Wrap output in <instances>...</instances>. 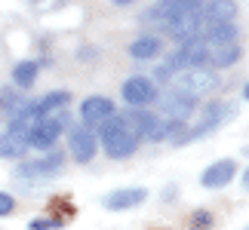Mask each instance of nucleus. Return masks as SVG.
Masks as SVG:
<instances>
[{"label":"nucleus","instance_id":"obj_18","mask_svg":"<svg viewBox=\"0 0 249 230\" xmlns=\"http://www.w3.org/2000/svg\"><path fill=\"white\" fill-rule=\"evenodd\" d=\"M213 55V68H228V65H234L237 59H240V43H225V46H218V49L209 52Z\"/></svg>","mask_w":249,"mask_h":230},{"label":"nucleus","instance_id":"obj_21","mask_svg":"<svg viewBox=\"0 0 249 230\" xmlns=\"http://www.w3.org/2000/svg\"><path fill=\"white\" fill-rule=\"evenodd\" d=\"M16 209V199L9 197V194H3V190H0V218H6L9 212H13Z\"/></svg>","mask_w":249,"mask_h":230},{"label":"nucleus","instance_id":"obj_1","mask_svg":"<svg viewBox=\"0 0 249 230\" xmlns=\"http://www.w3.org/2000/svg\"><path fill=\"white\" fill-rule=\"evenodd\" d=\"M99 129H102L99 141H102V148H105V153H108L111 160H126L129 153L139 148V135L123 123L120 114H111Z\"/></svg>","mask_w":249,"mask_h":230},{"label":"nucleus","instance_id":"obj_23","mask_svg":"<svg viewBox=\"0 0 249 230\" xmlns=\"http://www.w3.org/2000/svg\"><path fill=\"white\" fill-rule=\"evenodd\" d=\"M243 190H249V169H246V175H243Z\"/></svg>","mask_w":249,"mask_h":230},{"label":"nucleus","instance_id":"obj_7","mask_svg":"<svg viewBox=\"0 0 249 230\" xmlns=\"http://www.w3.org/2000/svg\"><path fill=\"white\" fill-rule=\"evenodd\" d=\"M111 114H114V101L105 99V95H89V99H83V104H80V120H83V126H89V129L102 126Z\"/></svg>","mask_w":249,"mask_h":230},{"label":"nucleus","instance_id":"obj_25","mask_svg":"<svg viewBox=\"0 0 249 230\" xmlns=\"http://www.w3.org/2000/svg\"><path fill=\"white\" fill-rule=\"evenodd\" d=\"M243 99H246V101H249V83H246V89H243Z\"/></svg>","mask_w":249,"mask_h":230},{"label":"nucleus","instance_id":"obj_11","mask_svg":"<svg viewBox=\"0 0 249 230\" xmlns=\"http://www.w3.org/2000/svg\"><path fill=\"white\" fill-rule=\"evenodd\" d=\"M68 148H71V157L77 160V163H89V160L95 157V135H92V129H89V126L71 129Z\"/></svg>","mask_w":249,"mask_h":230},{"label":"nucleus","instance_id":"obj_24","mask_svg":"<svg viewBox=\"0 0 249 230\" xmlns=\"http://www.w3.org/2000/svg\"><path fill=\"white\" fill-rule=\"evenodd\" d=\"M114 3H117V6H126V3H132V0H114Z\"/></svg>","mask_w":249,"mask_h":230},{"label":"nucleus","instance_id":"obj_9","mask_svg":"<svg viewBox=\"0 0 249 230\" xmlns=\"http://www.w3.org/2000/svg\"><path fill=\"white\" fill-rule=\"evenodd\" d=\"M62 163H65L62 150H50V157L34 160V163H22L16 172H18V178H50L62 169Z\"/></svg>","mask_w":249,"mask_h":230},{"label":"nucleus","instance_id":"obj_8","mask_svg":"<svg viewBox=\"0 0 249 230\" xmlns=\"http://www.w3.org/2000/svg\"><path fill=\"white\" fill-rule=\"evenodd\" d=\"M123 101L139 108V104H151L157 101V86L148 80V77H129L123 83Z\"/></svg>","mask_w":249,"mask_h":230},{"label":"nucleus","instance_id":"obj_14","mask_svg":"<svg viewBox=\"0 0 249 230\" xmlns=\"http://www.w3.org/2000/svg\"><path fill=\"white\" fill-rule=\"evenodd\" d=\"M71 95L59 89V92H50V95H43L40 101H34V108H37V117H53V114H59L65 104H68Z\"/></svg>","mask_w":249,"mask_h":230},{"label":"nucleus","instance_id":"obj_19","mask_svg":"<svg viewBox=\"0 0 249 230\" xmlns=\"http://www.w3.org/2000/svg\"><path fill=\"white\" fill-rule=\"evenodd\" d=\"M169 138V120L166 117H154L151 129L145 132V141H166Z\"/></svg>","mask_w":249,"mask_h":230},{"label":"nucleus","instance_id":"obj_13","mask_svg":"<svg viewBox=\"0 0 249 230\" xmlns=\"http://www.w3.org/2000/svg\"><path fill=\"white\" fill-rule=\"evenodd\" d=\"M160 49H163V43H160V37H154V34H145V37H139L136 43H129L132 59H154V55H160Z\"/></svg>","mask_w":249,"mask_h":230},{"label":"nucleus","instance_id":"obj_5","mask_svg":"<svg viewBox=\"0 0 249 230\" xmlns=\"http://www.w3.org/2000/svg\"><path fill=\"white\" fill-rule=\"evenodd\" d=\"M65 129V114H53V117H40L34 123V129L28 132V148L37 150H53Z\"/></svg>","mask_w":249,"mask_h":230},{"label":"nucleus","instance_id":"obj_17","mask_svg":"<svg viewBox=\"0 0 249 230\" xmlns=\"http://www.w3.org/2000/svg\"><path fill=\"white\" fill-rule=\"evenodd\" d=\"M37 80V62H18L13 68V83L18 89H31Z\"/></svg>","mask_w":249,"mask_h":230},{"label":"nucleus","instance_id":"obj_4","mask_svg":"<svg viewBox=\"0 0 249 230\" xmlns=\"http://www.w3.org/2000/svg\"><path fill=\"white\" fill-rule=\"evenodd\" d=\"M231 117H234V104H228V101H209L206 108H203V117H200V123H197L191 132H185V135H181V145L197 141V138L209 135V132H215L222 123H228Z\"/></svg>","mask_w":249,"mask_h":230},{"label":"nucleus","instance_id":"obj_16","mask_svg":"<svg viewBox=\"0 0 249 230\" xmlns=\"http://www.w3.org/2000/svg\"><path fill=\"white\" fill-rule=\"evenodd\" d=\"M25 150H28V138L16 135V132H3V135H0V157H6V160H18Z\"/></svg>","mask_w":249,"mask_h":230},{"label":"nucleus","instance_id":"obj_10","mask_svg":"<svg viewBox=\"0 0 249 230\" xmlns=\"http://www.w3.org/2000/svg\"><path fill=\"white\" fill-rule=\"evenodd\" d=\"M237 175V163L234 160H218L213 163V166H206V172L200 175V184H203L206 190H218L225 184H231Z\"/></svg>","mask_w":249,"mask_h":230},{"label":"nucleus","instance_id":"obj_2","mask_svg":"<svg viewBox=\"0 0 249 230\" xmlns=\"http://www.w3.org/2000/svg\"><path fill=\"white\" fill-rule=\"evenodd\" d=\"M206 0H160L157 6H151L145 16H142V22H151V25H160L166 31L172 22H178V18H185L188 13H194L200 9Z\"/></svg>","mask_w":249,"mask_h":230},{"label":"nucleus","instance_id":"obj_6","mask_svg":"<svg viewBox=\"0 0 249 230\" xmlns=\"http://www.w3.org/2000/svg\"><path fill=\"white\" fill-rule=\"evenodd\" d=\"M197 101L200 99H194V95H188V92H181V89L172 86L166 95H160V111H163V117L169 123H185V120H191Z\"/></svg>","mask_w":249,"mask_h":230},{"label":"nucleus","instance_id":"obj_3","mask_svg":"<svg viewBox=\"0 0 249 230\" xmlns=\"http://www.w3.org/2000/svg\"><path fill=\"white\" fill-rule=\"evenodd\" d=\"M172 86L200 99V95L218 89V74H215V68H185L172 77Z\"/></svg>","mask_w":249,"mask_h":230},{"label":"nucleus","instance_id":"obj_20","mask_svg":"<svg viewBox=\"0 0 249 230\" xmlns=\"http://www.w3.org/2000/svg\"><path fill=\"white\" fill-rule=\"evenodd\" d=\"M209 227H213V215L203 212V209L194 212V218H191V230H209Z\"/></svg>","mask_w":249,"mask_h":230},{"label":"nucleus","instance_id":"obj_22","mask_svg":"<svg viewBox=\"0 0 249 230\" xmlns=\"http://www.w3.org/2000/svg\"><path fill=\"white\" fill-rule=\"evenodd\" d=\"M50 227H59L55 221H43V218H34V221H28V230H50Z\"/></svg>","mask_w":249,"mask_h":230},{"label":"nucleus","instance_id":"obj_15","mask_svg":"<svg viewBox=\"0 0 249 230\" xmlns=\"http://www.w3.org/2000/svg\"><path fill=\"white\" fill-rule=\"evenodd\" d=\"M123 117V123L136 132L139 138H145V132L151 129V123H154V117L157 114H151V111H139V108H132V111H126V114H120Z\"/></svg>","mask_w":249,"mask_h":230},{"label":"nucleus","instance_id":"obj_12","mask_svg":"<svg viewBox=\"0 0 249 230\" xmlns=\"http://www.w3.org/2000/svg\"><path fill=\"white\" fill-rule=\"evenodd\" d=\"M148 190L145 187H123V190H114V194H108L102 199L105 209H111V212H123V209H132L139 203H145Z\"/></svg>","mask_w":249,"mask_h":230}]
</instances>
